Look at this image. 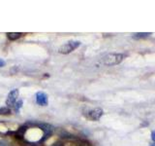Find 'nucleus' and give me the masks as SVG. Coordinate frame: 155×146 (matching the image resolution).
Instances as JSON below:
<instances>
[{
	"label": "nucleus",
	"mask_w": 155,
	"mask_h": 146,
	"mask_svg": "<svg viewBox=\"0 0 155 146\" xmlns=\"http://www.w3.org/2000/svg\"><path fill=\"white\" fill-rule=\"evenodd\" d=\"M80 46V41H69V42L63 44L62 46L59 48L58 52L60 54L67 55V54L72 53L73 51H75L76 49H78Z\"/></svg>",
	"instance_id": "2"
},
{
	"label": "nucleus",
	"mask_w": 155,
	"mask_h": 146,
	"mask_svg": "<svg viewBox=\"0 0 155 146\" xmlns=\"http://www.w3.org/2000/svg\"><path fill=\"white\" fill-rule=\"evenodd\" d=\"M63 146H91V144L86 140L75 139V140L67 141L66 143L63 144Z\"/></svg>",
	"instance_id": "7"
},
{
	"label": "nucleus",
	"mask_w": 155,
	"mask_h": 146,
	"mask_svg": "<svg viewBox=\"0 0 155 146\" xmlns=\"http://www.w3.org/2000/svg\"><path fill=\"white\" fill-rule=\"evenodd\" d=\"M38 127L39 128H41V130L44 131V137H42L41 140H46L48 137H50V135H51V134L54 133V127L50 124H46V123L38 124Z\"/></svg>",
	"instance_id": "3"
},
{
	"label": "nucleus",
	"mask_w": 155,
	"mask_h": 146,
	"mask_svg": "<svg viewBox=\"0 0 155 146\" xmlns=\"http://www.w3.org/2000/svg\"><path fill=\"white\" fill-rule=\"evenodd\" d=\"M5 65V61L2 60V58H0V67H3Z\"/></svg>",
	"instance_id": "13"
},
{
	"label": "nucleus",
	"mask_w": 155,
	"mask_h": 146,
	"mask_svg": "<svg viewBox=\"0 0 155 146\" xmlns=\"http://www.w3.org/2000/svg\"><path fill=\"white\" fill-rule=\"evenodd\" d=\"M149 35H151V32H139V33H135L133 35L134 38L138 39V38H146L148 37Z\"/></svg>",
	"instance_id": "9"
},
{
	"label": "nucleus",
	"mask_w": 155,
	"mask_h": 146,
	"mask_svg": "<svg viewBox=\"0 0 155 146\" xmlns=\"http://www.w3.org/2000/svg\"><path fill=\"white\" fill-rule=\"evenodd\" d=\"M19 93H20V92L17 89L13 90V91L9 93L8 97H7V100H6V104L9 107H13L14 105H15L17 97H19Z\"/></svg>",
	"instance_id": "4"
},
{
	"label": "nucleus",
	"mask_w": 155,
	"mask_h": 146,
	"mask_svg": "<svg viewBox=\"0 0 155 146\" xmlns=\"http://www.w3.org/2000/svg\"><path fill=\"white\" fill-rule=\"evenodd\" d=\"M28 146H33V145H28Z\"/></svg>",
	"instance_id": "16"
},
{
	"label": "nucleus",
	"mask_w": 155,
	"mask_h": 146,
	"mask_svg": "<svg viewBox=\"0 0 155 146\" xmlns=\"http://www.w3.org/2000/svg\"><path fill=\"white\" fill-rule=\"evenodd\" d=\"M125 55L123 54H109L103 58V64L108 66H112V65L119 64L124 60Z\"/></svg>",
	"instance_id": "1"
},
{
	"label": "nucleus",
	"mask_w": 155,
	"mask_h": 146,
	"mask_svg": "<svg viewBox=\"0 0 155 146\" xmlns=\"http://www.w3.org/2000/svg\"><path fill=\"white\" fill-rule=\"evenodd\" d=\"M151 138H152V140L155 142V131H153L152 133H151Z\"/></svg>",
	"instance_id": "14"
},
{
	"label": "nucleus",
	"mask_w": 155,
	"mask_h": 146,
	"mask_svg": "<svg viewBox=\"0 0 155 146\" xmlns=\"http://www.w3.org/2000/svg\"><path fill=\"white\" fill-rule=\"evenodd\" d=\"M150 146H155V142H154V143H153V144H151Z\"/></svg>",
	"instance_id": "15"
},
{
	"label": "nucleus",
	"mask_w": 155,
	"mask_h": 146,
	"mask_svg": "<svg viewBox=\"0 0 155 146\" xmlns=\"http://www.w3.org/2000/svg\"><path fill=\"white\" fill-rule=\"evenodd\" d=\"M104 111L101 108H94L93 110H90L88 112V117L93 121H98L100 120V118L103 116Z\"/></svg>",
	"instance_id": "6"
},
{
	"label": "nucleus",
	"mask_w": 155,
	"mask_h": 146,
	"mask_svg": "<svg viewBox=\"0 0 155 146\" xmlns=\"http://www.w3.org/2000/svg\"><path fill=\"white\" fill-rule=\"evenodd\" d=\"M12 113L9 107H0V115H10Z\"/></svg>",
	"instance_id": "10"
},
{
	"label": "nucleus",
	"mask_w": 155,
	"mask_h": 146,
	"mask_svg": "<svg viewBox=\"0 0 155 146\" xmlns=\"http://www.w3.org/2000/svg\"><path fill=\"white\" fill-rule=\"evenodd\" d=\"M22 103H23L22 100H19V101L17 102V104H16V111H17V112H19L20 108L22 106Z\"/></svg>",
	"instance_id": "11"
},
{
	"label": "nucleus",
	"mask_w": 155,
	"mask_h": 146,
	"mask_svg": "<svg viewBox=\"0 0 155 146\" xmlns=\"http://www.w3.org/2000/svg\"><path fill=\"white\" fill-rule=\"evenodd\" d=\"M0 146H8V143L5 140H1L0 141Z\"/></svg>",
	"instance_id": "12"
},
{
	"label": "nucleus",
	"mask_w": 155,
	"mask_h": 146,
	"mask_svg": "<svg viewBox=\"0 0 155 146\" xmlns=\"http://www.w3.org/2000/svg\"><path fill=\"white\" fill-rule=\"evenodd\" d=\"M36 102L40 106H47L49 103L48 95L44 92H38L36 93Z\"/></svg>",
	"instance_id": "5"
},
{
	"label": "nucleus",
	"mask_w": 155,
	"mask_h": 146,
	"mask_svg": "<svg viewBox=\"0 0 155 146\" xmlns=\"http://www.w3.org/2000/svg\"><path fill=\"white\" fill-rule=\"evenodd\" d=\"M6 35H7V38H8L9 40L15 41V40L19 39V38L22 37V33H20V32H7Z\"/></svg>",
	"instance_id": "8"
}]
</instances>
